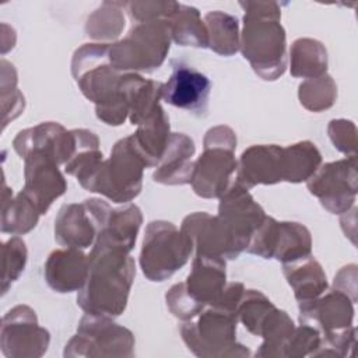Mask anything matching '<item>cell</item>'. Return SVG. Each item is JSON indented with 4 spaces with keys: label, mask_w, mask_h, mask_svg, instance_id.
Segmentation results:
<instances>
[{
    "label": "cell",
    "mask_w": 358,
    "mask_h": 358,
    "mask_svg": "<svg viewBox=\"0 0 358 358\" xmlns=\"http://www.w3.org/2000/svg\"><path fill=\"white\" fill-rule=\"evenodd\" d=\"M88 259L90 271L78 291L77 305L87 315L108 317L122 315L136 275L134 259L122 248L101 243L92 245Z\"/></svg>",
    "instance_id": "cell-1"
},
{
    "label": "cell",
    "mask_w": 358,
    "mask_h": 358,
    "mask_svg": "<svg viewBox=\"0 0 358 358\" xmlns=\"http://www.w3.org/2000/svg\"><path fill=\"white\" fill-rule=\"evenodd\" d=\"M245 10L239 50L253 71L266 81L280 78L287 69V36L281 8L275 1H241Z\"/></svg>",
    "instance_id": "cell-2"
},
{
    "label": "cell",
    "mask_w": 358,
    "mask_h": 358,
    "mask_svg": "<svg viewBox=\"0 0 358 358\" xmlns=\"http://www.w3.org/2000/svg\"><path fill=\"white\" fill-rule=\"evenodd\" d=\"M110 43H85L71 59V74L83 95L95 103V115L108 126H120L129 117V105L120 91L124 73L109 59Z\"/></svg>",
    "instance_id": "cell-3"
},
{
    "label": "cell",
    "mask_w": 358,
    "mask_h": 358,
    "mask_svg": "<svg viewBox=\"0 0 358 358\" xmlns=\"http://www.w3.org/2000/svg\"><path fill=\"white\" fill-rule=\"evenodd\" d=\"M144 168V159L127 136L113 145L109 159L96 162L76 178L85 190L127 204L141 192Z\"/></svg>",
    "instance_id": "cell-4"
},
{
    "label": "cell",
    "mask_w": 358,
    "mask_h": 358,
    "mask_svg": "<svg viewBox=\"0 0 358 358\" xmlns=\"http://www.w3.org/2000/svg\"><path fill=\"white\" fill-rule=\"evenodd\" d=\"M204 150L194 161L190 185L203 199H220L236 180V134L224 124L207 130Z\"/></svg>",
    "instance_id": "cell-5"
},
{
    "label": "cell",
    "mask_w": 358,
    "mask_h": 358,
    "mask_svg": "<svg viewBox=\"0 0 358 358\" xmlns=\"http://www.w3.org/2000/svg\"><path fill=\"white\" fill-rule=\"evenodd\" d=\"M238 316L217 306L204 308L196 320L180 326V336L187 348L201 358L250 357L248 347L236 341Z\"/></svg>",
    "instance_id": "cell-6"
},
{
    "label": "cell",
    "mask_w": 358,
    "mask_h": 358,
    "mask_svg": "<svg viewBox=\"0 0 358 358\" xmlns=\"http://www.w3.org/2000/svg\"><path fill=\"white\" fill-rule=\"evenodd\" d=\"M171 41L166 20L136 22L123 39L110 43L109 59L120 73H152L165 62Z\"/></svg>",
    "instance_id": "cell-7"
},
{
    "label": "cell",
    "mask_w": 358,
    "mask_h": 358,
    "mask_svg": "<svg viewBox=\"0 0 358 358\" xmlns=\"http://www.w3.org/2000/svg\"><path fill=\"white\" fill-rule=\"evenodd\" d=\"M193 250L190 238L172 222L151 221L143 239L140 267L147 280L162 282L189 262Z\"/></svg>",
    "instance_id": "cell-8"
},
{
    "label": "cell",
    "mask_w": 358,
    "mask_h": 358,
    "mask_svg": "<svg viewBox=\"0 0 358 358\" xmlns=\"http://www.w3.org/2000/svg\"><path fill=\"white\" fill-rule=\"evenodd\" d=\"M133 333L115 323L112 317L84 315L77 333L66 344L63 355L76 357H133Z\"/></svg>",
    "instance_id": "cell-9"
},
{
    "label": "cell",
    "mask_w": 358,
    "mask_h": 358,
    "mask_svg": "<svg viewBox=\"0 0 358 358\" xmlns=\"http://www.w3.org/2000/svg\"><path fill=\"white\" fill-rule=\"evenodd\" d=\"M306 186L329 213L344 214L354 206L358 192L355 155L320 165Z\"/></svg>",
    "instance_id": "cell-10"
},
{
    "label": "cell",
    "mask_w": 358,
    "mask_h": 358,
    "mask_svg": "<svg viewBox=\"0 0 358 358\" xmlns=\"http://www.w3.org/2000/svg\"><path fill=\"white\" fill-rule=\"evenodd\" d=\"M110 206L101 199L63 204L55 218V239L63 248L87 249L95 243Z\"/></svg>",
    "instance_id": "cell-11"
},
{
    "label": "cell",
    "mask_w": 358,
    "mask_h": 358,
    "mask_svg": "<svg viewBox=\"0 0 358 358\" xmlns=\"http://www.w3.org/2000/svg\"><path fill=\"white\" fill-rule=\"evenodd\" d=\"M50 334L38 323L36 313L27 305L10 309L1 322L0 345L8 358H39L49 347Z\"/></svg>",
    "instance_id": "cell-12"
},
{
    "label": "cell",
    "mask_w": 358,
    "mask_h": 358,
    "mask_svg": "<svg viewBox=\"0 0 358 358\" xmlns=\"http://www.w3.org/2000/svg\"><path fill=\"white\" fill-rule=\"evenodd\" d=\"M180 229L190 238L196 255L234 260L245 250L243 245L221 218L206 211L186 215Z\"/></svg>",
    "instance_id": "cell-13"
},
{
    "label": "cell",
    "mask_w": 358,
    "mask_h": 358,
    "mask_svg": "<svg viewBox=\"0 0 358 358\" xmlns=\"http://www.w3.org/2000/svg\"><path fill=\"white\" fill-rule=\"evenodd\" d=\"M171 66L172 74L166 83H162L161 99L199 117L206 116L211 91L208 77L182 60H172Z\"/></svg>",
    "instance_id": "cell-14"
},
{
    "label": "cell",
    "mask_w": 358,
    "mask_h": 358,
    "mask_svg": "<svg viewBox=\"0 0 358 358\" xmlns=\"http://www.w3.org/2000/svg\"><path fill=\"white\" fill-rule=\"evenodd\" d=\"M24 178L22 192L36 204L41 214H46L52 203L67 190L59 164L41 150L31 151L24 158Z\"/></svg>",
    "instance_id": "cell-15"
},
{
    "label": "cell",
    "mask_w": 358,
    "mask_h": 358,
    "mask_svg": "<svg viewBox=\"0 0 358 358\" xmlns=\"http://www.w3.org/2000/svg\"><path fill=\"white\" fill-rule=\"evenodd\" d=\"M15 152L24 159L31 151L49 154L59 165H66L77 148V131L66 130L60 123L43 122L21 130L13 140Z\"/></svg>",
    "instance_id": "cell-16"
},
{
    "label": "cell",
    "mask_w": 358,
    "mask_h": 358,
    "mask_svg": "<svg viewBox=\"0 0 358 358\" xmlns=\"http://www.w3.org/2000/svg\"><path fill=\"white\" fill-rule=\"evenodd\" d=\"M217 215L232 231L245 249L252 234L266 218L263 207L255 201L249 189L236 180L220 197Z\"/></svg>",
    "instance_id": "cell-17"
},
{
    "label": "cell",
    "mask_w": 358,
    "mask_h": 358,
    "mask_svg": "<svg viewBox=\"0 0 358 358\" xmlns=\"http://www.w3.org/2000/svg\"><path fill=\"white\" fill-rule=\"evenodd\" d=\"M285 180L284 147L259 144L246 148L238 159L236 182L246 189L257 185H275Z\"/></svg>",
    "instance_id": "cell-18"
},
{
    "label": "cell",
    "mask_w": 358,
    "mask_h": 358,
    "mask_svg": "<svg viewBox=\"0 0 358 358\" xmlns=\"http://www.w3.org/2000/svg\"><path fill=\"white\" fill-rule=\"evenodd\" d=\"M352 319L354 302L334 288L310 302L299 303V323L316 327L323 336L352 326Z\"/></svg>",
    "instance_id": "cell-19"
},
{
    "label": "cell",
    "mask_w": 358,
    "mask_h": 358,
    "mask_svg": "<svg viewBox=\"0 0 358 358\" xmlns=\"http://www.w3.org/2000/svg\"><path fill=\"white\" fill-rule=\"evenodd\" d=\"M90 271V259L76 248H63L53 250L43 267L46 284L60 294L80 291L87 281Z\"/></svg>",
    "instance_id": "cell-20"
},
{
    "label": "cell",
    "mask_w": 358,
    "mask_h": 358,
    "mask_svg": "<svg viewBox=\"0 0 358 358\" xmlns=\"http://www.w3.org/2000/svg\"><path fill=\"white\" fill-rule=\"evenodd\" d=\"M194 141L183 133H172L165 151L157 164L152 179L162 185H186L190 183L194 161Z\"/></svg>",
    "instance_id": "cell-21"
},
{
    "label": "cell",
    "mask_w": 358,
    "mask_h": 358,
    "mask_svg": "<svg viewBox=\"0 0 358 358\" xmlns=\"http://www.w3.org/2000/svg\"><path fill=\"white\" fill-rule=\"evenodd\" d=\"M227 285V263L220 257L196 255L185 287L204 306L213 305Z\"/></svg>",
    "instance_id": "cell-22"
},
{
    "label": "cell",
    "mask_w": 358,
    "mask_h": 358,
    "mask_svg": "<svg viewBox=\"0 0 358 358\" xmlns=\"http://www.w3.org/2000/svg\"><path fill=\"white\" fill-rule=\"evenodd\" d=\"M171 134L169 119L159 105L137 126L136 133L130 134L129 137L136 151L144 159L147 168H152L159 162Z\"/></svg>",
    "instance_id": "cell-23"
},
{
    "label": "cell",
    "mask_w": 358,
    "mask_h": 358,
    "mask_svg": "<svg viewBox=\"0 0 358 358\" xmlns=\"http://www.w3.org/2000/svg\"><path fill=\"white\" fill-rule=\"evenodd\" d=\"M141 224L143 214L136 204L127 203L123 207L112 208L98 232L95 243L116 246L131 252Z\"/></svg>",
    "instance_id": "cell-24"
},
{
    "label": "cell",
    "mask_w": 358,
    "mask_h": 358,
    "mask_svg": "<svg viewBox=\"0 0 358 358\" xmlns=\"http://www.w3.org/2000/svg\"><path fill=\"white\" fill-rule=\"evenodd\" d=\"M282 273L287 282L294 289L298 305L310 302L327 291L326 273L312 255L282 264Z\"/></svg>",
    "instance_id": "cell-25"
},
{
    "label": "cell",
    "mask_w": 358,
    "mask_h": 358,
    "mask_svg": "<svg viewBox=\"0 0 358 358\" xmlns=\"http://www.w3.org/2000/svg\"><path fill=\"white\" fill-rule=\"evenodd\" d=\"M310 255L312 236L309 229L299 222L277 221L271 259L285 264Z\"/></svg>",
    "instance_id": "cell-26"
},
{
    "label": "cell",
    "mask_w": 358,
    "mask_h": 358,
    "mask_svg": "<svg viewBox=\"0 0 358 358\" xmlns=\"http://www.w3.org/2000/svg\"><path fill=\"white\" fill-rule=\"evenodd\" d=\"M171 38L180 46L208 48V34L204 21H201L197 8L176 3L173 11L168 15Z\"/></svg>",
    "instance_id": "cell-27"
},
{
    "label": "cell",
    "mask_w": 358,
    "mask_h": 358,
    "mask_svg": "<svg viewBox=\"0 0 358 358\" xmlns=\"http://www.w3.org/2000/svg\"><path fill=\"white\" fill-rule=\"evenodd\" d=\"M289 70L296 78H315L327 70V50L322 42L310 38L296 39L289 52Z\"/></svg>",
    "instance_id": "cell-28"
},
{
    "label": "cell",
    "mask_w": 358,
    "mask_h": 358,
    "mask_svg": "<svg viewBox=\"0 0 358 358\" xmlns=\"http://www.w3.org/2000/svg\"><path fill=\"white\" fill-rule=\"evenodd\" d=\"M41 211L36 204L21 190L14 199L3 193L1 203V232L24 235L38 224Z\"/></svg>",
    "instance_id": "cell-29"
},
{
    "label": "cell",
    "mask_w": 358,
    "mask_h": 358,
    "mask_svg": "<svg viewBox=\"0 0 358 358\" xmlns=\"http://www.w3.org/2000/svg\"><path fill=\"white\" fill-rule=\"evenodd\" d=\"M204 24L208 34V48L221 56H232L239 50L241 32L236 17L210 11L204 15Z\"/></svg>",
    "instance_id": "cell-30"
},
{
    "label": "cell",
    "mask_w": 358,
    "mask_h": 358,
    "mask_svg": "<svg viewBox=\"0 0 358 358\" xmlns=\"http://www.w3.org/2000/svg\"><path fill=\"white\" fill-rule=\"evenodd\" d=\"M295 330L292 319L285 310L274 308L262 324L259 337L263 338L262 345L256 351V357H284V348Z\"/></svg>",
    "instance_id": "cell-31"
},
{
    "label": "cell",
    "mask_w": 358,
    "mask_h": 358,
    "mask_svg": "<svg viewBox=\"0 0 358 358\" xmlns=\"http://www.w3.org/2000/svg\"><path fill=\"white\" fill-rule=\"evenodd\" d=\"M285 180L289 183L306 182L322 165L319 148L308 140L284 147Z\"/></svg>",
    "instance_id": "cell-32"
},
{
    "label": "cell",
    "mask_w": 358,
    "mask_h": 358,
    "mask_svg": "<svg viewBox=\"0 0 358 358\" xmlns=\"http://www.w3.org/2000/svg\"><path fill=\"white\" fill-rule=\"evenodd\" d=\"M124 3L105 1L98 10H95L87 20L85 32L88 36L108 43L106 41L115 39L124 28V17L122 8Z\"/></svg>",
    "instance_id": "cell-33"
},
{
    "label": "cell",
    "mask_w": 358,
    "mask_h": 358,
    "mask_svg": "<svg viewBox=\"0 0 358 358\" xmlns=\"http://www.w3.org/2000/svg\"><path fill=\"white\" fill-rule=\"evenodd\" d=\"M298 98L301 105L310 112H323L331 108L337 99V85L327 74L308 78L299 84Z\"/></svg>",
    "instance_id": "cell-34"
},
{
    "label": "cell",
    "mask_w": 358,
    "mask_h": 358,
    "mask_svg": "<svg viewBox=\"0 0 358 358\" xmlns=\"http://www.w3.org/2000/svg\"><path fill=\"white\" fill-rule=\"evenodd\" d=\"M274 308V303L263 292L245 289L236 308L238 322H241L250 334L259 336L263 322Z\"/></svg>",
    "instance_id": "cell-35"
},
{
    "label": "cell",
    "mask_w": 358,
    "mask_h": 358,
    "mask_svg": "<svg viewBox=\"0 0 358 358\" xmlns=\"http://www.w3.org/2000/svg\"><path fill=\"white\" fill-rule=\"evenodd\" d=\"M3 280H1V292L6 294L8 287L20 278L22 274L25 264H27V257H28V250L25 246V242L18 238L13 236L8 241L3 243Z\"/></svg>",
    "instance_id": "cell-36"
},
{
    "label": "cell",
    "mask_w": 358,
    "mask_h": 358,
    "mask_svg": "<svg viewBox=\"0 0 358 358\" xmlns=\"http://www.w3.org/2000/svg\"><path fill=\"white\" fill-rule=\"evenodd\" d=\"M165 301L169 312L183 322L197 317L199 313H201V310L206 308L187 292L185 282L172 285L165 295Z\"/></svg>",
    "instance_id": "cell-37"
},
{
    "label": "cell",
    "mask_w": 358,
    "mask_h": 358,
    "mask_svg": "<svg viewBox=\"0 0 358 358\" xmlns=\"http://www.w3.org/2000/svg\"><path fill=\"white\" fill-rule=\"evenodd\" d=\"M322 340L320 331L309 324L301 323L299 327H295L289 340L284 348V357L288 358H301L312 357L317 350Z\"/></svg>",
    "instance_id": "cell-38"
},
{
    "label": "cell",
    "mask_w": 358,
    "mask_h": 358,
    "mask_svg": "<svg viewBox=\"0 0 358 358\" xmlns=\"http://www.w3.org/2000/svg\"><path fill=\"white\" fill-rule=\"evenodd\" d=\"M357 343V329H347L326 334L322 337L317 350L312 357H347L351 355Z\"/></svg>",
    "instance_id": "cell-39"
},
{
    "label": "cell",
    "mask_w": 358,
    "mask_h": 358,
    "mask_svg": "<svg viewBox=\"0 0 358 358\" xmlns=\"http://www.w3.org/2000/svg\"><path fill=\"white\" fill-rule=\"evenodd\" d=\"M327 133L334 148L345 155H355L357 127L351 120L333 119L327 126Z\"/></svg>",
    "instance_id": "cell-40"
},
{
    "label": "cell",
    "mask_w": 358,
    "mask_h": 358,
    "mask_svg": "<svg viewBox=\"0 0 358 358\" xmlns=\"http://www.w3.org/2000/svg\"><path fill=\"white\" fill-rule=\"evenodd\" d=\"M127 13L133 21L144 22L152 20H166L176 7V1H129Z\"/></svg>",
    "instance_id": "cell-41"
},
{
    "label": "cell",
    "mask_w": 358,
    "mask_h": 358,
    "mask_svg": "<svg viewBox=\"0 0 358 358\" xmlns=\"http://www.w3.org/2000/svg\"><path fill=\"white\" fill-rule=\"evenodd\" d=\"M333 288L341 291L355 303L357 302V266L348 264L343 267L334 277Z\"/></svg>",
    "instance_id": "cell-42"
},
{
    "label": "cell",
    "mask_w": 358,
    "mask_h": 358,
    "mask_svg": "<svg viewBox=\"0 0 358 358\" xmlns=\"http://www.w3.org/2000/svg\"><path fill=\"white\" fill-rule=\"evenodd\" d=\"M243 291H245V287L242 282H238V281L229 282L225 285V288L221 292V295L218 296V299L210 306H217V308L236 313V308L243 295Z\"/></svg>",
    "instance_id": "cell-43"
}]
</instances>
